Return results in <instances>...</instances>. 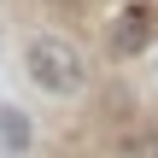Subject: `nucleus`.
Instances as JSON below:
<instances>
[{"instance_id": "nucleus-3", "label": "nucleus", "mask_w": 158, "mask_h": 158, "mask_svg": "<svg viewBox=\"0 0 158 158\" xmlns=\"http://www.w3.org/2000/svg\"><path fill=\"white\" fill-rule=\"evenodd\" d=\"M29 141H35L29 117H23L18 106H0V147H6L12 158H23V152H29Z\"/></svg>"}, {"instance_id": "nucleus-1", "label": "nucleus", "mask_w": 158, "mask_h": 158, "mask_svg": "<svg viewBox=\"0 0 158 158\" xmlns=\"http://www.w3.org/2000/svg\"><path fill=\"white\" fill-rule=\"evenodd\" d=\"M23 70H29V82H35L41 94H59V100H70V94L88 88V59H82L64 35H29Z\"/></svg>"}, {"instance_id": "nucleus-2", "label": "nucleus", "mask_w": 158, "mask_h": 158, "mask_svg": "<svg viewBox=\"0 0 158 158\" xmlns=\"http://www.w3.org/2000/svg\"><path fill=\"white\" fill-rule=\"evenodd\" d=\"M147 41H152V12H147V6H129V12L117 18V29H111V47L129 59V53H141Z\"/></svg>"}]
</instances>
